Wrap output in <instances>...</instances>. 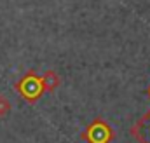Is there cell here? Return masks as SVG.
<instances>
[{
  "label": "cell",
  "mask_w": 150,
  "mask_h": 143,
  "mask_svg": "<svg viewBox=\"0 0 150 143\" xmlns=\"http://www.w3.org/2000/svg\"><path fill=\"white\" fill-rule=\"evenodd\" d=\"M11 110H12V105H11L9 98L4 96V94H0V119L2 117H7L11 113Z\"/></svg>",
  "instance_id": "obj_5"
},
{
  "label": "cell",
  "mask_w": 150,
  "mask_h": 143,
  "mask_svg": "<svg viewBox=\"0 0 150 143\" xmlns=\"http://www.w3.org/2000/svg\"><path fill=\"white\" fill-rule=\"evenodd\" d=\"M133 136L140 143H150V110L133 126Z\"/></svg>",
  "instance_id": "obj_3"
},
{
  "label": "cell",
  "mask_w": 150,
  "mask_h": 143,
  "mask_svg": "<svg viewBox=\"0 0 150 143\" xmlns=\"http://www.w3.org/2000/svg\"><path fill=\"white\" fill-rule=\"evenodd\" d=\"M59 84H61V79H59V75L54 70H47L42 75V87H44V93H52L54 89H58Z\"/></svg>",
  "instance_id": "obj_4"
},
{
  "label": "cell",
  "mask_w": 150,
  "mask_h": 143,
  "mask_svg": "<svg viewBox=\"0 0 150 143\" xmlns=\"http://www.w3.org/2000/svg\"><path fill=\"white\" fill-rule=\"evenodd\" d=\"M80 138L87 143H110L113 140V129L103 119H94L82 131Z\"/></svg>",
  "instance_id": "obj_2"
},
{
  "label": "cell",
  "mask_w": 150,
  "mask_h": 143,
  "mask_svg": "<svg viewBox=\"0 0 150 143\" xmlns=\"http://www.w3.org/2000/svg\"><path fill=\"white\" fill-rule=\"evenodd\" d=\"M16 89L21 94V98H25L30 103H35L38 98L44 94L42 77H38L33 70H30L19 82H16Z\"/></svg>",
  "instance_id": "obj_1"
},
{
  "label": "cell",
  "mask_w": 150,
  "mask_h": 143,
  "mask_svg": "<svg viewBox=\"0 0 150 143\" xmlns=\"http://www.w3.org/2000/svg\"><path fill=\"white\" fill-rule=\"evenodd\" d=\"M149 96H150V87H149Z\"/></svg>",
  "instance_id": "obj_6"
}]
</instances>
